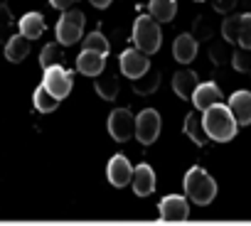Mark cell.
Masks as SVG:
<instances>
[{"label":"cell","instance_id":"cell-1","mask_svg":"<svg viewBox=\"0 0 251 226\" xmlns=\"http://www.w3.org/2000/svg\"><path fill=\"white\" fill-rule=\"evenodd\" d=\"M202 123H204L209 140H217V143H229L239 131V123L234 118L231 108L224 106L222 101L202 111Z\"/></svg>","mask_w":251,"mask_h":226},{"label":"cell","instance_id":"cell-2","mask_svg":"<svg viewBox=\"0 0 251 226\" xmlns=\"http://www.w3.org/2000/svg\"><path fill=\"white\" fill-rule=\"evenodd\" d=\"M182 187H185V197L192 204H197V206H207L217 197V182L202 167L187 170L185 172V180H182Z\"/></svg>","mask_w":251,"mask_h":226},{"label":"cell","instance_id":"cell-3","mask_svg":"<svg viewBox=\"0 0 251 226\" xmlns=\"http://www.w3.org/2000/svg\"><path fill=\"white\" fill-rule=\"evenodd\" d=\"M160 42H163L160 23L153 15H138L133 23V45L146 54H155L160 49Z\"/></svg>","mask_w":251,"mask_h":226},{"label":"cell","instance_id":"cell-4","mask_svg":"<svg viewBox=\"0 0 251 226\" xmlns=\"http://www.w3.org/2000/svg\"><path fill=\"white\" fill-rule=\"evenodd\" d=\"M84 13L79 10H64V15L59 18L57 23V42L62 47H69V45H76L84 35Z\"/></svg>","mask_w":251,"mask_h":226},{"label":"cell","instance_id":"cell-5","mask_svg":"<svg viewBox=\"0 0 251 226\" xmlns=\"http://www.w3.org/2000/svg\"><path fill=\"white\" fill-rule=\"evenodd\" d=\"M42 86H45L54 98H59V101H62V98H67V96H69V91H72L74 81H72V74H69L64 67L52 64V67H47V69H45Z\"/></svg>","mask_w":251,"mask_h":226},{"label":"cell","instance_id":"cell-6","mask_svg":"<svg viewBox=\"0 0 251 226\" xmlns=\"http://www.w3.org/2000/svg\"><path fill=\"white\" fill-rule=\"evenodd\" d=\"M160 126H163V121H160L158 111H153V108L141 111L136 116V138H138V143L153 145L160 136Z\"/></svg>","mask_w":251,"mask_h":226},{"label":"cell","instance_id":"cell-7","mask_svg":"<svg viewBox=\"0 0 251 226\" xmlns=\"http://www.w3.org/2000/svg\"><path fill=\"white\" fill-rule=\"evenodd\" d=\"M108 136L118 143H126L131 136H136V118L128 108H113L108 116Z\"/></svg>","mask_w":251,"mask_h":226},{"label":"cell","instance_id":"cell-8","mask_svg":"<svg viewBox=\"0 0 251 226\" xmlns=\"http://www.w3.org/2000/svg\"><path fill=\"white\" fill-rule=\"evenodd\" d=\"M118 64H121V71H123V76H128L131 81H133V79H138V76H143V74L151 69L148 54H146V52H141L138 47L126 49V52L121 54Z\"/></svg>","mask_w":251,"mask_h":226},{"label":"cell","instance_id":"cell-9","mask_svg":"<svg viewBox=\"0 0 251 226\" xmlns=\"http://www.w3.org/2000/svg\"><path fill=\"white\" fill-rule=\"evenodd\" d=\"M190 216V199L180 194H168L160 202V219L163 221H185Z\"/></svg>","mask_w":251,"mask_h":226},{"label":"cell","instance_id":"cell-10","mask_svg":"<svg viewBox=\"0 0 251 226\" xmlns=\"http://www.w3.org/2000/svg\"><path fill=\"white\" fill-rule=\"evenodd\" d=\"M106 177L113 187H126L133 177V165L128 162L126 155H113L108 160V167H106Z\"/></svg>","mask_w":251,"mask_h":226},{"label":"cell","instance_id":"cell-11","mask_svg":"<svg viewBox=\"0 0 251 226\" xmlns=\"http://www.w3.org/2000/svg\"><path fill=\"white\" fill-rule=\"evenodd\" d=\"M131 182H133L131 187H133V192H136L138 197H148V194H153V189H155V172H153V167L146 165V162H141V165L133 170Z\"/></svg>","mask_w":251,"mask_h":226},{"label":"cell","instance_id":"cell-12","mask_svg":"<svg viewBox=\"0 0 251 226\" xmlns=\"http://www.w3.org/2000/svg\"><path fill=\"white\" fill-rule=\"evenodd\" d=\"M234 113V118L239 126H249L251 123V93L249 91H236L229 96V103H226Z\"/></svg>","mask_w":251,"mask_h":226},{"label":"cell","instance_id":"cell-13","mask_svg":"<svg viewBox=\"0 0 251 226\" xmlns=\"http://www.w3.org/2000/svg\"><path fill=\"white\" fill-rule=\"evenodd\" d=\"M106 67V54H99L94 49H81V54L76 57V69L84 76H99Z\"/></svg>","mask_w":251,"mask_h":226},{"label":"cell","instance_id":"cell-14","mask_svg":"<svg viewBox=\"0 0 251 226\" xmlns=\"http://www.w3.org/2000/svg\"><path fill=\"white\" fill-rule=\"evenodd\" d=\"M219 101H222V91H219V86L214 81L197 84V89L192 93V103H195L197 111H204V108H209V106H214Z\"/></svg>","mask_w":251,"mask_h":226},{"label":"cell","instance_id":"cell-15","mask_svg":"<svg viewBox=\"0 0 251 226\" xmlns=\"http://www.w3.org/2000/svg\"><path fill=\"white\" fill-rule=\"evenodd\" d=\"M197 74L195 71H190V69H182V71H177L175 76H173V89H175V93L180 96V98H185V101H192V93H195V89H197Z\"/></svg>","mask_w":251,"mask_h":226},{"label":"cell","instance_id":"cell-16","mask_svg":"<svg viewBox=\"0 0 251 226\" xmlns=\"http://www.w3.org/2000/svg\"><path fill=\"white\" fill-rule=\"evenodd\" d=\"M173 57L180 64H190L197 57V40L192 35H180L175 40V45H173Z\"/></svg>","mask_w":251,"mask_h":226},{"label":"cell","instance_id":"cell-17","mask_svg":"<svg viewBox=\"0 0 251 226\" xmlns=\"http://www.w3.org/2000/svg\"><path fill=\"white\" fill-rule=\"evenodd\" d=\"M18 30H20V35H25L27 40H37V37H42V32H45V18H42L40 13H25V15L20 18V23H18Z\"/></svg>","mask_w":251,"mask_h":226},{"label":"cell","instance_id":"cell-18","mask_svg":"<svg viewBox=\"0 0 251 226\" xmlns=\"http://www.w3.org/2000/svg\"><path fill=\"white\" fill-rule=\"evenodd\" d=\"M30 42H32V40H27V37L20 35V32L13 35V37L5 42V59H8V62H15V64L23 62V59L30 54Z\"/></svg>","mask_w":251,"mask_h":226},{"label":"cell","instance_id":"cell-19","mask_svg":"<svg viewBox=\"0 0 251 226\" xmlns=\"http://www.w3.org/2000/svg\"><path fill=\"white\" fill-rule=\"evenodd\" d=\"M182 131H185V136L192 138V143H197V145H207V143H209V136H207V131H204L202 116H197V113H187Z\"/></svg>","mask_w":251,"mask_h":226},{"label":"cell","instance_id":"cell-20","mask_svg":"<svg viewBox=\"0 0 251 226\" xmlns=\"http://www.w3.org/2000/svg\"><path fill=\"white\" fill-rule=\"evenodd\" d=\"M148 10L158 23H170L177 13V0H151Z\"/></svg>","mask_w":251,"mask_h":226},{"label":"cell","instance_id":"cell-21","mask_svg":"<svg viewBox=\"0 0 251 226\" xmlns=\"http://www.w3.org/2000/svg\"><path fill=\"white\" fill-rule=\"evenodd\" d=\"M158 84H160V71L148 69L143 76L133 79V91L141 93V96H148V93H153V91L158 89Z\"/></svg>","mask_w":251,"mask_h":226},{"label":"cell","instance_id":"cell-22","mask_svg":"<svg viewBox=\"0 0 251 226\" xmlns=\"http://www.w3.org/2000/svg\"><path fill=\"white\" fill-rule=\"evenodd\" d=\"M32 103H35V108H37L40 113H52V111L59 106V98H54L45 86H40V89L35 91V96H32Z\"/></svg>","mask_w":251,"mask_h":226},{"label":"cell","instance_id":"cell-23","mask_svg":"<svg viewBox=\"0 0 251 226\" xmlns=\"http://www.w3.org/2000/svg\"><path fill=\"white\" fill-rule=\"evenodd\" d=\"M62 62V45L57 42H50V45H45V49H42V54H40V67H52V64H59Z\"/></svg>","mask_w":251,"mask_h":226},{"label":"cell","instance_id":"cell-24","mask_svg":"<svg viewBox=\"0 0 251 226\" xmlns=\"http://www.w3.org/2000/svg\"><path fill=\"white\" fill-rule=\"evenodd\" d=\"M13 37V13L5 3H0V42H8Z\"/></svg>","mask_w":251,"mask_h":226},{"label":"cell","instance_id":"cell-25","mask_svg":"<svg viewBox=\"0 0 251 226\" xmlns=\"http://www.w3.org/2000/svg\"><path fill=\"white\" fill-rule=\"evenodd\" d=\"M96 91H99V96H101V98L113 101V98H116V93H118V81H116L113 76H103V79H99V81H96Z\"/></svg>","mask_w":251,"mask_h":226},{"label":"cell","instance_id":"cell-26","mask_svg":"<svg viewBox=\"0 0 251 226\" xmlns=\"http://www.w3.org/2000/svg\"><path fill=\"white\" fill-rule=\"evenodd\" d=\"M241 47L251 49V13H244L239 15V40H236Z\"/></svg>","mask_w":251,"mask_h":226},{"label":"cell","instance_id":"cell-27","mask_svg":"<svg viewBox=\"0 0 251 226\" xmlns=\"http://www.w3.org/2000/svg\"><path fill=\"white\" fill-rule=\"evenodd\" d=\"M84 49H94L99 54H108V40L101 35V32H91L86 40H84Z\"/></svg>","mask_w":251,"mask_h":226},{"label":"cell","instance_id":"cell-28","mask_svg":"<svg viewBox=\"0 0 251 226\" xmlns=\"http://www.w3.org/2000/svg\"><path fill=\"white\" fill-rule=\"evenodd\" d=\"M222 35L226 42H236L239 40V15H231L222 23Z\"/></svg>","mask_w":251,"mask_h":226},{"label":"cell","instance_id":"cell-29","mask_svg":"<svg viewBox=\"0 0 251 226\" xmlns=\"http://www.w3.org/2000/svg\"><path fill=\"white\" fill-rule=\"evenodd\" d=\"M234 67L236 71H251V49L241 47L239 52H234Z\"/></svg>","mask_w":251,"mask_h":226},{"label":"cell","instance_id":"cell-30","mask_svg":"<svg viewBox=\"0 0 251 226\" xmlns=\"http://www.w3.org/2000/svg\"><path fill=\"white\" fill-rule=\"evenodd\" d=\"M50 3H52L54 8H59V10H67L72 3H76V0H50Z\"/></svg>","mask_w":251,"mask_h":226},{"label":"cell","instance_id":"cell-31","mask_svg":"<svg viewBox=\"0 0 251 226\" xmlns=\"http://www.w3.org/2000/svg\"><path fill=\"white\" fill-rule=\"evenodd\" d=\"M89 3L94 5V8H99V10H103V8H108L113 0H89Z\"/></svg>","mask_w":251,"mask_h":226},{"label":"cell","instance_id":"cell-32","mask_svg":"<svg viewBox=\"0 0 251 226\" xmlns=\"http://www.w3.org/2000/svg\"><path fill=\"white\" fill-rule=\"evenodd\" d=\"M197 3H202V0H197Z\"/></svg>","mask_w":251,"mask_h":226}]
</instances>
